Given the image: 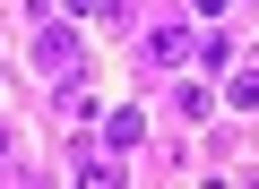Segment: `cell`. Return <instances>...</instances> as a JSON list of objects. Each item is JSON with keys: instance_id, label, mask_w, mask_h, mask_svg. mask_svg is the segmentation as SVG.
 Listing matches in <instances>:
<instances>
[{"instance_id": "cell-6", "label": "cell", "mask_w": 259, "mask_h": 189, "mask_svg": "<svg viewBox=\"0 0 259 189\" xmlns=\"http://www.w3.org/2000/svg\"><path fill=\"white\" fill-rule=\"evenodd\" d=\"M69 9H95V0H69Z\"/></svg>"}, {"instance_id": "cell-1", "label": "cell", "mask_w": 259, "mask_h": 189, "mask_svg": "<svg viewBox=\"0 0 259 189\" xmlns=\"http://www.w3.org/2000/svg\"><path fill=\"white\" fill-rule=\"evenodd\" d=\"M190 60V26H147V69H182Z\"/></svg>"}, {"instance_id": "cell-4", "label": "cell", "mask_w": 259, "mask_h": 189, "mask_svg": "<svg viewBox=\"0 0 259 189\" xmlns=\"http://www.w3.org/2000/svg\"><path fill=\"white\" fill-rule=\"evenodd\" d=\"M61 120H95V95H87L78 78H61Z\"/></svg>"}, {"instance_id": "cell-3", "label": "cell", "mask_w": 259, "mask_h": 189, "mask_svg": "<svg viewBox=\"0 0 259 189\" xmlns=\"http://www.w3.org/2000/svg\"><path fill=\"white\" fill-rule=\"evenodd\" d=\"M104 146H112V155L139 146V112H112V120H104Z\"/></svg>"}, {"instance_id": "cell-5", "label": "cell", "mask_w": 259, "mask_h": 189, "mask_svg": "<svg viewBox=\"0 0 259 189\" xmlns=\"http://www.w3.org/2000/svg\"><path fill=\"white\" fill-rule=\"evenodd\" d=\"M225 103H233V112H259V69H242V78L225 86Z\"/></svg>"}, {"instance_id": "cell-2", "label": "cell", "mask_w": 259, "mask_h": 189, "mask_svg": "<svg viewBox=\"0 0 259 189\" xmlns=\"http://www.w3.org/2000/svg\"><path fill=\"white\" fill-rule=\"evenodd\" d=\"M35 60H44V78H78V43H69L61 26H44V43H35Z\"/></svg>"}]
</instances>
